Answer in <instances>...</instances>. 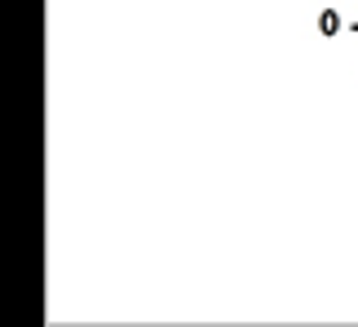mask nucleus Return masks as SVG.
<instances>
[]
</instances>
